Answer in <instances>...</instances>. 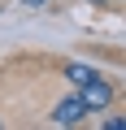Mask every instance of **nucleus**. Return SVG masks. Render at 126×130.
Segmentation results:
<instances>
[{"instance_id":"1","label":"nucleus","mask_w":126,"mask_h":130,"mask_svg":"<svg viewBox=\"0 0 126 130\" xmlns=\"http://www.w3.org/2000/svg\"><path fill=\"white\" fill-rule=\"evenodd\" d=\"M87 113H91V108H87V100H83V91H78V95H70V100H61V104L52 108V117H57L61 126H74V121H83Z\"/></svg>"},{"instance_id":"2","label":"nucleus","mask_w":126,"mask_h":130,"mask_svg":"<svg viewBox=\"0 0 126 130\" xmlns=\"http://www.w3.org/2000/svg\"><path fill=\"white\" fill-rule=\"evenodd\" d=\"M83 100H87V108H109V104H113V87L96 78L91 87H83Z\"/></svg>"},{"instance_id":"3","label":"nucleus","mask_w":126,"mask_h":130,"mask_svg":"<svg viewBox=\"0 0 126 130\" xmlns=\"http://www.w3.org/2000/svg\"><path fill=\"white\" fill-rule=\"evenodd\" d=\"M65 78H70V83L83 91V87H91V83H96V70H91V65H83V61H74L70 70H65Z\"/></svg>"},{"instance_id":"4","label":"nucleus","mask_w":126,"mask_h":130,"mask_svg":"<svg viewBox=\"0 0 126 130\" xmlns=\"http://www.w3.org/2000/svg\"><path fill=\"white\" fill-rule=\"evenodd\" d=\"M104 130H126V121H122V117H109V121H104Z\"/></svg>"},{"instance_id":"5","label":"nucleus","mask_w":126,"mask_h":130,"mask_svg":"<svg viewBox=\"0 0 126 130\" xmlns=\"http://www.w3.org/2000/svg\"><path fill=\"white\" fill-rule=\"evenodd\" d=\"M22 5H31V9H39V5H48V0H22Z\"/></svg>"},{"instance_id":"6","label":"nucleus","mask_w":126,"mask_h":130,"mask_svg":"<svg viewBox=\"0 0 126 130\" xmlns=\"http://www.w3.org/2000/svg\"><path fill=\"white\" fill-rule=\"evenodd\" d=\"M100 5H104V0H100Z\"/></svg>"}]
</instances>
